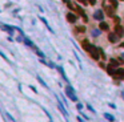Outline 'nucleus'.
<instances>
[{
	"mask_svg": "<svg viewBox=\"0 0 124 122\" xmlns=\"http://www.w3.org/2000/svg\"><path fill=\"white\" fill-rule=\"evenodd\" d=\"M87 51L89 52V54L92 56V58H95V60H99V49H97L96 47H94V45H89V47L87 48Z\"/></svg>",
	"mask_w": 124,
	"mask_h": 122,
	"instance_id": "f257e3e1",
	"label": "nucleus"
},
{
	"mask_svg": "<svg viewBox=\"0 0 124 122\" xmlns=\"http://www.w3.org/2000/svg\"><path fill=\"white\" fill-rule=\"evenodd\" d=\"M104 9H105V13H107L108 16H114L115 15V8L114 7H108L107 0H105V3H104Z\"/></svg>",
	"mask_w": 124,
	"mask_h": 122,
	"instance_id": "f03ea898",
	"label": "nucleus"
},
{
	"mask_svg": "<svg viewBox=\"0 0 124 122\" xmlns=\"http://www.w3.org/2000/svg\"><path fill=\"white\" fill-rule=\"evenodd\" d=\"M115 33H116L117 36H119V37H121V36L124 35V28H123V27H120V25L117 24L116 28H115Z\"/></svg>",
	"mask_w": 124,
	"mask_h": 122,
	"instance_id": "7ed1b4c3",
	"label": "nucleus"
},
{
	"mask_svg": "<svg viewBox=\"0 0 124 122\" xmlns=\"http://www.w3.org/2000/svg\"><path fill=\"white\" fill-rule=\"evenodd\" d=\"M67 20L69 21V23H75V21L77 20L76 15H74L72 12H69V13H67Z\"/></svg>",
	"mask_w": 124,
	"mask_h": 122,
	"instance_id": "20e7f679",
	"label": "nucleus"
},
{
	"mask_svg": "<svg viewBox=\"0 0 124 122\" xmlns=\"http://www.w3.org/2000/svg\"><path fill=\"white\" fill-rule=\"evenodd\" d=\"M115 76H116L117 78H120V80H124V69H117V70L115 72Z\"/></svg>",
	"mask_w": 124,
	"mask_h": 122,
	"instance_id": "39448f33",
	"label": "nucleus"
},
{
	"mask_svg": "<svg viewBox=\"0 0 124 122\" xmlns=\"http://www.w3.org/2000/svg\"><path fill=\"white\" fill-rule=\"evenodd\" d=\"M117 39H119V36H117L116 33H109L108 35V40H109L111 43H116Z\"/></svg>",
	"mask_w": 124,
	"mask_h": 122,
	"instance_id": "423d86ee",
	"label": "nucleus"
},
{
	"mask_svg": "<svg viewBox=\"0 0 124 122\" xmlns=\"http://www.w3.org/2000/svg\"><path fill=\"white\" fill-rule=\"evenodd\" d=\"M99 27H100L101 30H108V29H109V25H108L107 23H104V21H101V23L99 24Z\"/></svg>",
	"mask_w": 124,
	"mask_h": 122,
	"instance_id": "0eeeda50",
	"label": "nucleus"
},
{
	"mask_svg": "<svg viewBox=\"0 0 124 122\" xmlns=\"http://www.w3.org/2000/svg\"><path fill=\"white\" fill-rule=\"evenodd\" d=\"M107 72H108V74H111V76H115V72H116V70H114V66H112V65H108Z\"/></svg>",
	"mask_w": 124,
	"mask_h": 122,
	"instance_id": "6e6552de",
	"label": "nucleus"
},
{
	"mask_svg": "<svg viewBox=\"0 0 124 122\" xmlns=\"http://www.w3.org/2000/svg\"><path fill=\"white\" fill-rule=\"evenodd\" d=\"M95 19H97V20H101V19H103V13H101V11L95 12Z\"/></svg>",
	"mask_w": 124,
	"mask_h": 122,
	"instance_id": "1a4fd4ad",
	"label": "nucleus"
},
{
	"mask_svg": "<svg viewBox=\"0 0 124 122\" xmlns=\"http://www.w3.org/2000/svg\"><path fill=\"white\" fill-rule=\"evenodd\" d=\"M107 1H108V4H109L111 7H114V8L117 7V0H107Z\"/></svg>",
	"mask_w": 124,
	"mask_h": 122,
	"instance_id": "9d476101",
	"label": "nucleus"
},
{
	"mask_svg": "<svg viewBox=\"0 0 124 122\" xmlns=\"http://www.w3.org/2000/svg\"><path fill=\"white\" fill-rule=\"evenodd\" d=\"M67 92H68V96H69L71 98L74 100V101H76V97H75V96H74V92L71 90V88H67Z\"/></svg>",
	"mask_w": 124,
	"mask_h": 122,
	"instance_id": "9b49d317",
	"label": "nucleus"
},
{
	"mask_svg": "<svg viewBox=\"0 0 124 122\" xmlns=\"http://www.w3.org/2000/svg\"><path fill=\"white\" fill-rule=\"evenodd\" d=\"M109 65H112V66L115 68V66H117V65H119V62H117L116 60H114V58H111V60H109Z\"/></svg>",
	"mask_w": 124,
	"mask_h": 122,
	"instance_id": "f8f14e48",
	"label": "nucleus"
},
{
	"mask_svg": "<svg viewBox=\"0 0 124 122\" xmlns=\"http://www.w3.org/2000/svg\"><path fill=\"white\" fill-rule=\"evenodd\" d=\"M89 43H88V40H83V47H84V49H85V51H87V48L89 47Z\"/></svg>",
	"mask_w": 124,
	"mask_h": 122,
	"instance_id": "ddd939ff",
	"label": "nucleus"
},
{
	"mask_svg": "<svg viewBox=\"0 0 124 122\" xmlns=\"http://www.w3.org/2000/svg\"><path fill=\"white\" fill-rule=\"evenodd\" d=\"M76 30H79V32H85V28L84 27H77Z\"/></svg>",
	"mask_w": 124,
	"mask_h": 122,
	"instance_id": "4468645a",
	"label": "nucleus"
},
{
	"mask_svg": "<svg viewBox=\"0 0 124 122\" xmlns=\"http://www.w3.org/2000/svg\"><path fill=\"white\" fill-rule=\"evenodd\" d=\"M79 3H81V4H88V0H77Z\"/></svg>",
	"mask_w": 124,
	"mask_h": 122,
	"instance_id": "2eb2a0df",
	"label": "nucleus"
},
{
	"mask_svg": "<svg viewBox=\"0 0 124 122\" xmlns=\"http://www.w3.org/2000/svg\"><path fill=\"white\" fill-rule=\"evenodd\" d=\"M88 1H89V4H92V5H94L95 3H96V0H88Z\"/></svg>",
	"mask_w": 124,
	"mask_h": 122,
	"instance_id": "dca6fc26",
	"label": "nucleus"
},
{
	"mask_svg": "<svg viewBox=\"0 0 124 122\" xmlns=\"http://www.w3.org/2000/svg\"><path fill=\"white\" fill-rule=\"evenodd\" d=\"M120 1H124V0H120Z\"/></svg>",
	"mask_w": 124,
	"mask_h": 122,
	"instance_id": "f3484780",
	"label": "nucleus"
}]
</instances>
